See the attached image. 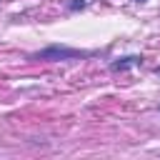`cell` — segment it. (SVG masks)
Returning a JSON list of instances; mask_svg holds the SVG:
<instances>
[{
    "label": "cell",
    "instance_id": "6da1fadb",
    "mask_svg": "<svg viewBox=\"0 0 160 160\" xmlns=\"http://www.w3.org/2000/svg\"><path fill=\"white\" fill-rule=\"evenodd\" d=\"M92 52L78 50V48H65V45H50L45 50H38L30 55V60H75V58H90Z\"/></svg>",
    "mask_w": 160,
    "mask_h": 160
},
{
    "label": "cell",
    "instance_id": "7a4b0ae2",
    "mask_svg": "<svg viewBox=\"0 0 160 160\" xmlns=\"http://www.w3.org/2000/svg\"><path fill=\"white\" fill-rule=\"evenodd\" d=\"M138 65H142V58H140V55H125V58L112 60V62H110V70H112V72H125V70L138 68Z\"/></svg>",
    "mask_w": 160,
    "mask_h": 160
},
{
    "label": "cell",
    "instance_id": "3957f363",
    "mask_svg": "<svg viewBox=\"0 0 160 160\" xmlns=\"http://www.w3.org/2000/svg\"><path fill=\"white\" fill-rule=\"evenodd\" d=\"M85 5H88V0H72L70 2V10H82Z\"/></svg>",
    "mask_w": 160,
    "mask_h": 160
},
{
    "label": "cell",
    "instance_id": "277c9868",
    "mask_svg": "<svg viewBox=\"0 0 160 160\" xmlns=\"http://www.w3.org/2000/svg\"><path fill=\"white\" fill-rule=\"evenodd\" d=\"M135 2H148V0H135Z\"/></svg>",
    "mask_w": 160,
    "mask_h": 160
}]
</instances>
